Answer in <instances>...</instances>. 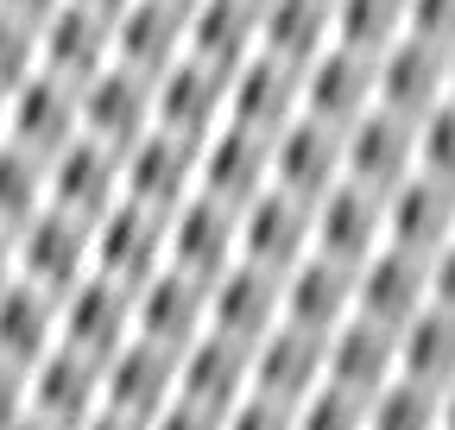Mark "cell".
Here are the masks:
<instances>
[{
    "label": "cell",
    "instance_id": "33",
    "mask_svg": "<svg viewBox=\"0 0 455 430\" xmlns=\"http://www.w3.org/2000/svg\"><path fill=\"white\" fill-rule=\"evenodd\" d=\"M398 380H418L430 393H443L455 380V316L424 304L405 330H398Z\"/></svg>",
    "mask_w": 455,
    "mask_h": 430
},
{
    "label": "cell",
    "instance_id": "6",
    "mask_svg": "<svg viewBox=\"0 0 455 430\" xmlns=\"http://www.w3.org/2000/svg\"><path fill=\"white\" fill-rule=\"evenodd\" d=\"M83 133V89L51 76V70H32L13 95H7V139L38 152V158H57L70 139Z\"/></svg>",
    "mask_w": 455,
    "mask_h": 430
},
{
    "label": "cell",
    "instance_id": "17",
    "mask_svg": "<svg viewBox=\"0 0 455 430\" xmlns=\"http://www.w3.org/2000/svg\"><path fill=\"white\" fill-rule=\"evenodd\" d=\"M373 108H386V115H405V121H424L430 108L449 95V51L424 44V38H398L386 44L373 58Z\"/></svg>",
    "mask_w": 455,
    "mask_h": 430
},
{
    "label": "cell",
    "instance_id": "39",
    "mask_svg": "<svg viewBox=\"0 0 455 430\" xmlns=\"http://www.w3.org/2000/svg\"><path fill=\"white\" fill-rule=\"evenodd\" d=\"M38 70V26L0 7V95H13Z\"/></svg>",
    "mask_w": 455,
    "mask_h": 430
},
{
    "label": "cell",
    "instance_id": "32",
    "mask_svg": "<svg viewBox=\"0 0 455 430\" xmlns=\"http://www.w3.org/2000/svg\"><path fill=\"white\" fill-rule=\"evenodd\" d=\"M51 348H57V298L38 291L32 279H13L0 291V361L32 373Z\"/></svg>",
    "mask_w": 455,
    "mask_h": 430
},
{
    "label": "cell",
    "instance_id": "4",
    "mask_svg": "<svg viewBox=\"0 0 455 430\" xmlns=\"http://www.w3.org/2000/svg\"><path fill=\"white\" fill-rule=\"evenodd\" d=\"M57 342L89 361H108L114 348H127L133 342V291L114 285L108 273H89L83 285L57 298Z\"/></svg>",
    "mask_w": 455,
    "mask_h": 430
},
{
    "label": "cell",
    "instance_id": "19",
    "mask_svg": "<svg viewBox=\"0 0 455 430\" xmlns=\"http://www.w3.org/2000/svg\"><path fill=\"white\" fill-rule=\"evenodd\" d=\"M253 393V348L247 342H228L215 330H203L184 354H178V399L228 418L241 399Z\"/></svg>",
    "mask_w": 455,
    "mask_h": 430
},
{
    "label": "cell",
    "instance_id": "36",
    "mask_svg": "<svg viewBox=\"0 0 455 430\" xmlns=\"http://www.w3.org/2000/svg\"><path fill=\"white\" fill-rule=\"evenodd\" d=\"M367 430H443V405L418 380H392L367 399Z\"/></svg>",
    "mask_w": 455,
    "mask_h": 430
},
{
    "label": "cell",
    "instance_id": "20",
    "mask_svg": "<svg viewBox=\"0 0 455 430\" xmlns=\"http://www.w3.org/2000/svg\"><path fill=\"white\" fill-rule=\"evenodd\" d=\"M114 64V20L83 7V0H64L44 26H38V70L64 76V83H89L95 70Z\"/></svg>",
    "mask_w": 455,
    "mask_h": 430
},
{
    "label": "cell",
    "instance_id": "30",
    "mask_svg": "<svg viewBox=\"0 0 455 430\" xmlns=\"http://www.w3.org/2000/svg\"><path fill=\"white\" fill-rule=\"evenodd\" d=\"M259 51V0H196L190 7V58L235 76Z\"/></svg>",
    "mask_w": 455,
    "mask_h": 430
},
{
    "label": "cell",
    "instance_id": "24",
    "mask_svg": "<svg viewBox=\"0 0 455 430\" xmlns=\"http://www.w3.org/2000/svg\"><path fill=\"white\" fill-rule=\"evenodd\" d=\"M190 51V13L171 0H127L114 13V64L140 76H164Z\"/></svg>",
    "mask_w": 455,
    "mask_h": 430
},
{
    "label": "cell",
    "instance_id": "7",
    "mask_svg": "<svg viewBox=\"0 0 455 430\" xmlns=\"http://www.w3.org/2000/svg\"><path fill=\"white\" fill-rule=\"evenodd\" d=\"M164 247H171V266L190 279H221L228 266L241 259V209H228L215 196H190L171 209V228H164Z\"/></svg>",
    "mask_w": 455,
    "mask_h": 430
},
{
    "label": "cell",
    "instance_id": "22",
    "mask_svg": "<svg viewBox=\"0 0 455 430\" xmlns=\"http://www.w3.org/2000/svg\"><path fill=\"white\" fill-rule=\"evenodd\" d=\"M304 253H310V203L266 184L241 209V259L266 266V273H291Z\"/></svg>",
    "mask_w": 455,
    "mask_h": 430
},
{
    "label": "cell",
    "instance_id": "9",
    "mask_svg": "<svg viewBox=\"0 0 455 430\" xmlns=\"http://www.w3.org/2000/svg\"><path fill=\"white\" fill-rule=\"evenodd\" d=\"M266 184H272V139L241 121H221L196 152V190L228 209H247Z\"/></svg>",
    "mask_w": 455,
    "mask_h": 430
},
{
    "label": "cell",
    "instance_id": "40",
    "mask_svg": "<svg viewBox=\"0 0 455 430\" xmlns=\"http://www.w3.org/2000/svg\"><path fill=\"white\" fill-rule=\"evenodd\" d=\"M405 32L449 51L455 44V0H405Z\"/></svg>",
    "mask_w": 455,
    "mask_h": 430
},
{
    "label": "cell",
    "instance_id": "52",
    "mask_svg": "<svg viewBox=\"0 0 455 430\" xmlns=\"http://www.w3.org/2000/svg\"><path fill=\"white\" fill-rule=\"evenodd\" d=\"M0 139H7V95H0Z\"/></svg>",
    "mask_w": 455,
    "mask_h": 430
},
{
    "label": "cell",
    "instance_id": "50",
    "mask_svg": "<svg viewBox=\"0 0 455 430\" xmlns=\"http://www.w3.org/2000/svg\"><path fill=\"white\" fill-rule=\"evenodd\" d=\"M13 430H57V424H44V418H32V411H26V418H20Z\"/></svg>",
    "mask_w": 455,
    "mask_h": 430
},
{
    "label": "cell",
    "instance_id": "13",
    "mask_svg": "<svg viewBox=\"0 0 455 430\" xmlns=\"http://www.w3.org/2000/svg\"><path fill=\"white\" fill-rule=\"evenodd\" d=\"M171 399H178V354L133 336L127 348H114L101 361V405L121 411L133 424H152Z\"/></svg>",
    "mask_w": 455,
    "mask_h": 430
},
{
    "label": "cell",
    "instance_id": "26",
    "mask_svg": "<svg viewBox=\"0 0 455 430\" xmlns=\"http://www.w3.org/2000/svg\"><path fill=\"white\" fill-rule=\"evenodd\" d=\"M373 58L348 44H329L304 64V115L329 121V127H355L373 108Z\"/></svg>",
    "mask_w": 455,
    "mask_h": 430
},
{
    "label": "cell",
    "instance_id": "29",
    "mask_svg": "<svg viewBox=\"0 0 455 430\" xmlns=\"http://www.w3.org/2000/svg\"><path fill=\"white\" fill-rule=\"evenodd\" d=\"M392 380H398V330L367 322V316H348L329 336V386L355 393V399H373Z\"/></svg>",
    "mask_w": 455,
    "mask_h": 430
},
{
    "label": "cell",
    "instance_id": "10",
    "mask_svg": "<svg viewBox=\"0 0 455 430\" xmlns=\"http://www.w3.org/2000/svg\"><path fill=\"white\" fill-rule=\"evenodd\" d=\"M379 247H386V196H373V190L341 178L335 190H323L310 203V253L341 259V266H361Z\"/></svg>",
    "mask_w": 455,
    "mask_h": 430
},
{
    "label": "cell",
    "instance_id": "49",
    "mask_svg": "<svg viewBox=\"0 0 455 430\" xmlns=\"http://www.w3.org/2000/svg\"><path fill=\"white\" fill-rule=\"evenodd\" d=\"M83 7H95V13H108V20H114V13L127 7V0H83Z\"/></svg>",
    "mask_w": 455,
    "mask_h": 430
},
{
    "label": "cell",
    "instance_id": "46",
    "mask_svg": "<svg viewBox=\"0 0 455 430\" xmlns=\"http://www.w3.org/2000/svg\"><path fill=\"white\" fill-rule=\"evenodd\" d=\"M76 430H146V424H133V418H121V411H108V405H101V411H95L89 424H76Z\"/></svg>",
    "mask_w": 455,
    "mask_h": 430
},
{
    "label": "cell",
    "instance_id": "37",
    "mask_svg": "<svg viewBox=\"0 0 455 430\" xmlns=\"http://www.w3.org/2000/svg\"><path fill=\"white\" fill-rule=\"evenodd\" d=\"M291 430H367V399L341 393V386H316L298 411H291Z\"/></svg>",
    "mask_w": 455,
    "mask_h": 430
},
{
    "label": "cell",
    "instance_id": "28",
    "mask_svg": "<svg viewBox=\"0 0 455 430\" xmlns=\"http://www.w3.org/2000/svg\"><path fill=\"white\" fill-rule=\"evenodd\" d=\"M348 316H355V266L304 253L284 273V322H298L310 336H335Z\"/></svg>",
    "mask_w": 455,
    "mask_h": 430
},
{
    "label": "cell",
    "instance_id": "34",
    "mask_svg": "<svg viewBox=\"0 0 455 430\" xmlns=\"http://www.w3.org/2000/svg\"><path fill=\"white\" fill-rule=\"evenodd\" d=\"M44 203H51L44 158L13 146V139H0V228H26Z\"/></svg>",
    "mask_w": 455,
    "mask_h": 430
},
{
    "label": "cell",
    "instance_id": "12",
    "mask_svg": "<svg viewBox=\"0 0 455 430\" xmlns=\"http://www.w3.org/2000/svg\"><path fill=\"white\" fill-rule=\"evenodd\" d=\"M329 380V336H310L298 322H278L272 336L253 342V393L298 411L316 386Z\"/></svg>",
    "mask_w": 455,
    "mask_h": 430
},
{
    "label": "cell",
    "instance_id": "51",
    "mask_svg": "<svg viewBox=\"0 0 455 430\" xmlns=\"http://www.w3.org/2000/svg\"><path fill=\"white\" fill-rule=\"evenodd\" d=\"M449 101H455V44H449Z\"/></svg>",
    "mask_w": 455,
    "mask_h": 430
},
{
    "label": "cell",
    "instance_id": "42",
    "mask_svg": "<svg viewBox=\"0 0 455 430\" xmlns=\"http://www.w3.org/2000/svg\"><path fill=\"white\" fill-rule=\"evenodd\" d=\"M26 411H32V399H26V367L0 361V430H13Z\"/></svg>",
    "mask_w": 455,
    "mask_h": 430
},
{
    "label": "cell",
    "instance_id": "5",
    "mask_svg": "<svg viewBox=\"0 0 455 430\" xmlns=\"http://www.w3.org/2000/svg\"><path fill=\"white\" fill-rule=\"evenodd\" d=\"M196 152H203V146L184 139V133H164V127L140 133V139L121 152V196H133V203L171 215L178 203L196 196Z\"/></svg>",
    "mask_w": 455,
    "mask_h": 430
},
{
    "label": "cell",
    "instance_id": "38",
    "mask_svg": "<svg viewBox=\"0 0 455 430\" xmlns=\"http://www.w3.org/2000/svg\"><path fill=\"white\" fill-rule=\"evenodd\" d=\"M418 171L455 184V101H449V95L418 121Z\"/></svg>",
    "mask_w": 455,
    "mask_h": 430
},
{
    "label": "cell",
    "instance_id": "47",
    "mask_svg": "<svg viewBox=\"0 0 455 430\" xmlns=\"http://www.w3.org/2000/svg\"><path fill=\"white\" fill-rule=\"evenodd\" d=\"M20 279V266H13V228H0V291H7Z\"/></svg>",
    "mask_w": 455,
    "mask_h": 430
},
{
    "label": "cell",
    "instance_id": "21",
    "mask_svg": "<svg viewBox=\"0 0 455 430\" xmlns=\"http://www.w3.org/2000/svg\"><path fill=\"white\" fill-rule=\"evenodd\" d=\"M152 76L127 70V64H108L83 83V133L127 152L140 133H152Z\"/></svg>",
    "mask_w": 455,
    "mask_h": 430
},
{
    "label": "cell",
    "instance_id": "18",
    "mask_svg": "<svg viewBox=\"0 0 455 430\" xmlns=\"http://www.w3.org/2000/svg\"><path fill=\"white\" fill-rule=\"evenodd\" d=\"M304 115V70L284 64V58H266V51H253V58L228 76V121H241L253 133H278L291 127Z\"/></svg>",
    "mask_w": 455,
    "mask_h": 430
},
{
    "label": "cell",
    "instance_id": "2",
    "mask_svg": "<svg viewBox=\"0 0 455 430\" xmlns=\"http://www.w3.org/2000/svg\"><path fill=\"white\" fill-rule=\"evenodd\" d=\"M418 171V121L386 115V108H367L355 127H341V178L386 196Z\"/></svg>",
    "mask_w": 455,
    "mask_h": 430
},
{
    "label": "cell",
    "instance_id": "11",
    "mask_svg": "<svg viewBox=\"0 0 455 430\" xmlns=\"http://www.w3.org/2000/svg\"><path fill=\"white\" fill-rule=\"evenodd\" d=\"M152 127H164V133H184V139H209L221 121H228V70H215V64H203V58H184L171 64L164 76H152Z\"/></svg>",
    "mask_w": 455,
    "mask_h": 430
},
{
    "label": "cell",
    "instance_id": "53",
    "mask_svg": "<svg viewBox=\"0 0 455 430\" xmlns=\"http://www.w3.org/2000/svg\"><path fill=\"white\" fill-rule=\"evenodd\" d=\"M171 7H184V13H190V7H196V0H171Z\"/></svg>",
    "mask_w": 455,
    "mask_h": 430
},
{
    "label": "cell",
    "instance_id": "35",
    "mask_svg": "<svg viewBox=\"0 0 455 430\" xmlns=\"http://www.w3.org/2000/svg\"><path fill=\"white\" fill-rule=\"evenodd\" d=\"M335 7V44L379 58L386 44L405 38V0H329Z\"/></svg>",
    "mask_w": 455,
    "mask_h": 430
},
{
    "label": "cell",
    "instance_id": "15",
    "mask_svg": "<svg viewBox=\"0 0 455 430\" xmlns=\"http://www.w3.org/2000/svg\"><path fill=\"white\" fill-rule=\"evenodd\" d=\"M209 330V285L178 273V266H158V273L133 291V336L184 354L196 336Z\"/></svg>",
    "mask_w": 455,
    "mask_h": 430
},
{
    "label": "cell",
    "instance_id": "43",
    "mask_svg": "<svg viewBox=\"0 0 455 430\" xmlns=\"http://www.w3.org/2000/svg\"><path fill=\"white\" fill-rule=\"evenodd\" d=\"M146 430H221V418H215V411H203V405H190V399H171Z\"/></svg>",
    "mask_w": 455,
    "mask_h": 430
},
{
    "label": "cell",
    "instance_id": "31",
    "mask_svg": "<svg viewBox=\"0 0 455 430\" xmlns=\"http://www.w3.org/2000/svg\"><path fill=\"white\" fill-rule=\"evenodd\" d=\"M335 44V7L329 0H259V51L284 64H310Z\"/></svg>",
    "mask_w": 455,
    "mask_h": 430
},
{
    "label": "cell",
    "instance_id": "8",
    "mask_svg": "<svg viewBox=\"0 0 455 430\" xmlns=\"http://www.w3.org/2000/svg\"><path fill=\"white\" fill-rule=\"evenodd\" d=\"M284 322V273H266L253 259H235L221 279H209V330L228 342H259Z\"/></svg>",
    "mask_w": 455,
    "mask_h": 430
},
{
    "label": "cell",
    "instance_id": "14",
    "mask_svg": "<svg viewBox=\"0 0 455 430\" xmlns=\"http://www.w3.org/2000/svg\"><path fill=\"white\" fill-rule=\"evenodd\" d=\"M430 304V259L405 253V247H379L355 266V316L386 322V330H405V322Z\"/></svg>",
    "mask_w": 455,
    "mask_h": 430
},
{
    "label": "cell",
    "instance_id": "1",
    "mask_svg": "<svg viewBox=\"0 0 455 430\" xmlns=\"http://www.w3.org/2000/svg\"><path fill=\"white\" fill-rule=\"evenodd\" d=\"M13 266H20V279H32L38 291L64 298L70 285H83L95 273V222L44 203L26 228H13Z\"/></svg>",
    "mask_w": 455,
    "mask_h": 430
},
{
    "label": "cell",
    "instance_id": "48",
    "mask_svg": "<svg viewBox=\"0 0 455 430\" xmlns=\"http://www.w3.org/2000/svg\"><path fill=\"white\" fill-rule=\"evenodd\" d=\"M436 405H443V430H455V380L436 393Z\"/></svg>",
    "mask_w": 455,
    "mask_h": 430
},
{
    "label": "cell",
    "instance_id": "25",
    "mask_svg": "<svg viewBox=\"0 0 455 430\" xmlns=\"http://www.w3.org/2000/svg\"><path fill=\"white\" fill-rule=\"evenodd\" d=\"M272 184L304 203L335 190L341 184V127H329L316 115H298L291 127H278L272 133Z\"/></svg>",
    "mask_w": 455,
    "mask_h": 430
},
{
    "label": "cell",
    "instance_id": "27",
    "mask_svg": "<svg viewBox=\"0 0 455 430\" xmlns=\"http://www.w3.org/2000/svg\"><path fill=\"white\" fill-rule=\"evenodd\" d=\"M386 241L405 247V253H436L455 241V184L411 171L398 190H386Z\"/></svg>",
    "mask_w": 455,
    "mask_h": 430
},
{
    "label": "cell",
    "instance_id": "16",
    "mask_svg": "<svg viewBox=\"0 0 455 430\" xmlns=\"http://www.w3.org/2000/svg\"><path fill=\"white\" fill-rule=\"evenodd\" d=\"M44 184H51V209L101 222V215L121 203V152L76 133L57 158H44Z\"/></svg>",
    "mask_w": 455,
    "mask_h": 430
},
{
    "label": "cell",
    "instance_id": "45",
    "mask_svg": "<svg viewBox=\"0 0 455 430\" xmlns=\"http://www.w3.org/2000/svg\"><path fill=\"white\" fill-rule=\"evenodd\" d=\"M0 7H7V13H20V20H32V26H44L57 7H64V0H0Z\"/></svg>",
    "mask_w": 455,
    "mask_h": 430
},
{
    "label": "cell",
    "instance_id": "44",
    "mask_svg": "<svg viewBox=\"0 0 455 430\" xmlns=\"http://www.w3.org/2000/svg\"><path fill=\"white\" fill-rule=\"evenodd\" d=\"M430 304L455 316V241L430 253Z\"/></svg>",
    "mask_w": 455,
    "mask_h": 430
},
{
    "label": "cell",
    "instance_id": "3",
    "mask_svg": "<svg viewBox=\"0 0 455 430\" xmlns=\"http://www.w3.org/2000/svg\"><path fill=\"white\" fill-rule=\"evenodd\" d=\"M164 228H171V215L121 196L101 222H95V273H108L114 285H127L140 291L158 266H171V247H164Z\"/></svg>",
    "mask_w": 455,
    "mask_h": 430
},
{
    "label": "cell",
    "instance_id": "23",
    "mask_svg": "<svg viewBox=\"0 0 455 430\" xmlns=\"http://www.w3.org/2000/svg\"><path fill=\"white\" fill-rule=\"evenodd\" d=\"M26 399H32V418L57 424V430H76L101 411V361L76 354L57 342L32 373H26Z\"/></svg>",
    "mask_w": 455,
    "mask_h": 430
},
{
    "label": "cell",
    "instance_id": "41",
    "mask_svg": "<svg viewBox=\"0 0 455 430\" xmlns=\"http://www.w3.org/2000/svg\"><path fill=\"white\" fill-rule=\"evenodd\" d=\"M221 430H291V411L272 405V399H259V393H247L235 411L221 418Z\"/></svg>",
    "mask_w": 455,
    "mask_h": 430
}]
</instances>
